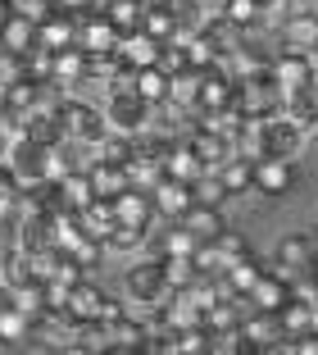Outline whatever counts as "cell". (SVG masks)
Wrapping results in <instances>:
<instances>
[{
  "instance_id": "18",
  "label": "cell",
  "mask_w": 318,
  "mask_h": 355,
  "mask_svg": "<svg viewBox=\"0 0 318 355\" xmlns=\"http://www.w3.org/2000/svg\"><path fill=\"white\" fill-rule=\"evenodd\" d=\"M282 46L287 51H318V10H296L282 23Z\"/></svg>"
},
{
  "instance_id": "20",
  "label": "cell",
  "mask_w": 318,
  "mask_h": 355,
  "mask_svg": "<svg viewBox=\"0 0 318 355\" xmlns=\"http://www.w3.org/2000/svg\"><path fill=\"white\" fill-rule=\"evenodd\" d=\"M186 146L195 150V159L205 168H218L227 155H232V137H223V132H209V128H195L191 137H186Z\"/></svg>"
},
{
  "instance_id": "46",
  "label": "cell",
  "mask_w": 318,
  "mask_h": 355,
  "mask_svg": "<svg viewBox=\"0 0 318 355\" xmlns=\"http://www.w3.org/2000/svg\"><path fill=\"white\" fill-rule=\"evenodd\" d=\"M255 5H259L264 14H282V10H287V0H255Z\"/></svg>"
},
{
  "instance_id": "8",
  "label": "cell",
  "mask_w": 318,
  "mask_h": 355,
  "mask_svg": "<svg viewBox=\"0 0 318 355\" xmlns=\"http://www.w3.org/2000/svg\"><path fill=\"white\" fill-rule=\"evenodd\" d=\"M291 187H296V159H277V155L255 159V191L259 196H282Z\"/></svg>"
},
{
  "instance_id": "31",
  "label": "cell",
  "mask_w": 318,
  "mask_h": 355,
  "mask_svg": "<svg viewBox=\"0 0 318 355\" xmlns=\"http://www.w3.org/2000/svg\"><path fill=\"white\" fill-rule=\"evenodd\" d=\"M51 83L64 87V92H69L73 83H82V51H78V46L51 55Z\"/></svg>"
},
{
  "instance_id": "10",
  "label": "cell",
  "mask_w": 318,
  "mask_h": 355,
  "mask_svg": "<svg viewBox=\"0 0 318 355\" xmlns=\"http://www.w3.org/2000/svg\"><path fill=\"white\" fill-rule=\"evenodd\" d=\"M150 205H154V214L159 219H182V209L191 205V182H177V178H154L150 187Z\"/></svg>"
},
{
  "instance_id": "15",
  "label": "cell",
  "mask_w": 318,
  "mask_h": 355,
  "mask_svg": "<svg viewBox=\"0 0 318 355\" xmlns=\"http://www.w3.org/2000/svg\"><path fill=\"white\" fill-rule=\"evenodd\" d=\"M73 37H78V19H73V14L51 10L42 23H37V46H42V51H51V55H55V51H69V46H78Z\"/></svg>"
},
{
  "instance_id": "12",
  "label": "cell",
  "mask_w": 318,
  "mask_h": 355,
  "mask_svg": "<svg viewBox=\"0 0 318 355\" xmlns=\"http://www.w3.org/2000/svg\"><path fill=\"white\" fill-rule=\"evenodd\" d=\"M159 46L164 42H154V37H145V32L136 28V32H127V37H118L114 55H118V64H123L127 73H136V69H150V64L159 60Z\"/></svg>"
},
{
  "instance_id": "26",
  "label": "cell",
  "mask_w": 318,
  "mask_h": 355,
  "mask_svg": "<svg viewBox=\"0 0 318 355\" xmlns=\"http://www.w3.org/2000/svg\"><path fill=\"white\" fill-rule=\"evenodd\" d=\"M55 191H60V200H64V209H78L82 205H91L96 200V191H91V178H87V168H69V173L55 182Z\"/></svg>"
},
{
  "instance_id": "32",
  "label": "cell",
  "mask_w": 318,
  "mask_h": 355,
  "mask_svg": "<svg viewBox=\"0 0 318 355\" xmlns=\"http://www.w3.org/2000/svg\"><path fill=\"white\" fill-rule=\"evenodd\" d=\"M32 324H37V319H28L23 310H14V305L0 301V346H19V342H28V337H32Z\"/></svg>"
},
{
  "instance_id": "30",
  "label": "cell",
  "mask_w": 318,
  "mask_h": 355,
  "mask_svg": "<svg viewBox=\"0 0 318 355\" xmlns=\"http://www.w3.org/2000/svg\"><path fill=\"white\" fill-rule=\"evenodd\" d=\"M132 92L141 96V101H150V105H164L168 101V73L159 69V64L136 69V73H132Z\"/></svg>"
},
{
  "instance_id": "3",
  "label": "cell",
  "mask_w": 318,
  "mask_h": 355,
  "mask_svg": "<svg viewBox=\"0 0 318 355\" xmlns=\"http://www.w3.org/2000/svg\"><path fill=\"white\" fill-rule=\"evenodd\" d=\"M55 119H60L64 141H73V146H96V141L109 132V123H105L100 110H91V105H82V101H73V96H64V101L55 105Z\"/></svg>"
},
{
  "instance_id": "1",
  "label": "cell",
  "mask_w": 318,
  "mask_h": 355,
  "mask_svg": "<svg viewBox=\"0 0 318 355\" xmlns=\"http://www.w3.org/2000/svg\"><path fill=\"white\" fill-rule=\"evenodd\" d=\"M114 92H109V110H105V123L109 128H118V132H141L145 123L154 119V105L150 101H141V96L132 92V73L127 69H118V78H114Z\"/></svg>"
},
{
  "instance_id": "11",
  "label": "cell",
  "mask_w": 318,
  "mask_h": 355,
  "mask_svg": "<svg viewBox=\"0 0 318 355\" xmlns=\"http://www.w3.org/2000/svg\"><path fill=\"white\" fill-rule=\"evenodd\" d=\"M109 209H114V223H141V228H150L159 219L145 187H123L118 196H109Z\"/></svg>"
},
{
  "instance_id": "42",
  "label": "cell",
  "mask_w": 318,
  "mask_h": 355,
  "mask_svg": "<svg viewBox=\"0 0 318 355\" xmlns=\"http://www.w3.org/2000/svg\"><path fill=\"white\" fill-rule=\"evenodd\" d=\"M277 324H282V333H287V337L305 333V328H309V305H300L296 296H291V301L277 310Z\"/></svg>"
},
{
  "instance_id": "2",
  "label": "cell",
  "mask_w": 318,
  "mask_h": 355,
  "mask_svg": "<svg viewBox=\"0 0 318 355\" xmlns=\"http://www.w3.org/2000/svg\"><path fill=\"white\" fill-rule=\"evenodd\" d=\"M232 110L241 119H268L282 110V92H277V83L268 78V69H250V73L236 78L232 87Z\"/></svg>"
},
{
  "instance_id": "48",
  "label": "cell",
  "mask_w": 318,
  "mask_h": 355,
  "mask_svg": "<svg viewBox=\"0 0 318 355\" xmlns=\"http://www.w3.org/2000/svg\"><path fill=\"white\" fill-rule=\"evenodd\" d=\"M309 273H314V282H318V260H314V269H309Z\"/></svg>"
},
{
  "instance_id": "41",
  "label": "cell",
  "mask_w": 318,
  "mask_h": 355,
  "mask_svg": "<svg viewBox=\"0 0 318 355\" xmlns=\"http://www.w3.org/2000/svg\"><path fill=\"white\" fill-rule=\"evenodd\" d=\"M105 251H109L105 241H91V237H82V241H78V246H73V251H69V260H73V264H78V269L87 273V269H100Z\"/></svg>"
},
{
  "instance_id": "19",
  "label": "cell",
  "mask_w": 318,
  "mask_h": 355,
  "mask_svg": "<svg viewBox=\"0 0 318 355\" xmlns=\"http://www.w3.org/2000/svg\"><path fill=\"white\" fill-rule=\"evenodd\" d=\"M282 114H287L300 132L318 128V83L300 87V92H291V96H282Z\"/></svg>"
},
{
  "instance_id": "40",
  "label": "cell",
  "mask_w": 318,
  "mask_h": 355,
  "mask_svg": "<svg viewBox=\"0 0 318 355\" xmlns=\"http://www.w3.org/2000/svg\"><path fill=\"white\" fill-rule=\"evenodd\" d=\"M145 237H150V228H141V223H114L105 246H114V251H136V246H145Z\"/></svg>"
},
{
  "instance_id": "17",
  "label": "cell",
  "mask_w": 318,
  "mask_h": 355,
  "mask_svg": "<svg viewBox=\"0 0 318 355\" xmlns=\"http://www.w3.org/2000/svg\"><path fill=\"white\" fill-rule=\"evenodd\" d=\"M159 173H164V178H177V182H191V178L205 173V164L195 159V150L186 146L182 137H173V141L164 146V155H159Z\"/></svg>"
},
{
  "instance_id": "34",
  "label": "cell",
  "mask_w": 318,
  "mask_h": 355,
  "mask_svg": "<svg viewBox=\"0 0 318 355\" xmlns=\"http://www.w3.org/2000/svg\"><path fill=\"white\" fill-rule=\"evenodd\" d=\"M195 92H200V69H177V73H168V101L173 105L195 110Z\"/></svg>"
},
{
  "instance_id": "14",
  "label": "cell",
  "mask_w": 318,
  "mask_h": 355,
  "mask_svg": "<svg viewBox=\"0 0 318 355\" xmlns=\"http://www.w3.org/2000/svg\"><path fill=\"white\" fill-rule=\"evenodd\" d=\"M78 51L82 55H100V51H114L118 46V32L105 23V14H78Z\"/></svg>"
},
{
  "instance_id": "28",
  "label": "cell",
  "mask_w": 318,
  "mask_h": 355,
  "mask_svg": "<svg viewBox=\"0 0 318 355\" xmlns=\"http://www.w3.org/2000/svg\"><path fill=\"white\" fill-rule=\"evenodd\" d=\"M141 0H105L100 5V14H105V23H109L118 37H127V32H136L141 28Z\"/></svg>"
},
{
  "instance_id": "29",
  "label": "cell",
  "mask_w": 318,
  "mask_h": 355,
  "mask_svg": "<svg viewBox=\"0 0 318 355\" xmlns=\"http://www.w3.org/2000/svg\"><path fill=\"white\" fill-rule=\"evenodd\" d=\"M259 273H264V264H259L255 260V255H236V260L232 264H227V269H223V282H227V287H232V292L236 296H250V287H255V282H259Z\"/></svg>"
},
{
  "instance_id": "44",
  "label": "cell",
  "mask_w": 318,
  "mask_h": 355,
  "mask_svg": "<svg viewBox=\"0 0 318 355\" xmlns=\"http://www.w3.org/2000/svg\"><path fill=\"white\" fill-rule=\"evenodd\" d=\"M168 10L177 14V28L182 32H195L205 23V10H200V0H168Z\"/></svg>"
},
{
  "instance_id": "22",
  "label": "cell",
  "mask_w": 318,
  "mask_h": 355,
  "mask_svg": "<svg viewBox=\"0 0 318 355\" xmlns=\"http://www.w3.org/2000/svg\"><path fill=\"white\" fill-rule=\"evenodd\" d=\"M214 173H218V182H223V191H227V196L255 191V159H246V155H227L223 164L214 168Z\"/></svg>"
},
{
  "instance_id": "39",
  "label": "cell",
  "mask_w": 318,
  "mask_h": 355,
  "mask_svg": "<svg viewBox=\"0 0 318 355\" xmlns=\"http://www.w3.org/2000/svg\"><path fill=\"white\" fill-rule=\"evenodd\" d=\"M191 251H195V237L182 223H173V228L159 232V241H154V255H191Z\"/></svg>"
},
{
  "instance_id": "21",
  "label": "cell",
  "mask_w": 318,
  "mask_h": 355,
  "mask_svg": "<svg viewBox=\"0 0 318 355\" xmlns=\"http://www.w3.org/2000/svg\"><path fill=\"white\" fill-rule=\"evenodd\" d=\"M277 264L291 273H309L314 269V237H305V232H291V237L277 241Z\"/></svg>"
},
{
  "instance_id": "45",
  "label": "cell",
  "mask_w": 318,
  "mask_h": 355,
  "mask_svg": "<svg viewBox=\"0 0 318 355\" xmlns=\"http://www.w3.org/2000/svg\"><path fill=\"white\" fill-rule=\"evenodd\" d=\"M5 5H10V14H23V19H32V23H42L46 14L55 10L51 0H5Z\"/></svg>"
},
{
  "instance_id": "37",
  "label": "cell",
  "mask_w": 318,
  "mask_h": 355,
  "mask_svg": "<svg viewBox=\"0 0 318 355\" xmlns=\"http://www.w3.org/2000/svg\"><path fill=\"white\" fill-rule=\"evenodd\" d=\"M154 260H159V269H164L168 287H186V282L195 278V260L191 255H154Z\"/></svg>"
},
{
  "instance_id": "33",
  "label": "cell",
  "mask_w": 318,
  "mask_h": 355,
  "mask_svg": "<svg viewBox=\"0 0 318 355\" xmlns=\"http://www.w3.org/2000/svg\"><path fill=\"white\" fill-rule=\"evenodd\" d=\"M218 19H223L232 32H255L259 23H264V10H259L255 0H227Z\"/></svg>"
},
{
  "instance_id": "43",
  "label": "cell",
  "mask_w": 318,
  "mask_h": 355,
  "mask_svg": "<svg viewBox=\"0 0 318 355\" xmlns=\"http://www.w3.org/2000/svg\"><path fill=\"white\" fill-rule=\"evenodd\" d=\"M236 123H241V114H236L232 105H223V110H200V128H209V132H223L232 137Z\"/></svg>"
},
{
  "instance_id": "9",
  "label": "cell",
  "mask_w": 318,
  "mask_h": 355,
  "mask_svg": "<svg viewBox=\"0 0 318 355\" xmlns=\"http://www.w3.org/2000/svg\"><path fill=\"white\" fill-rule=\"evenodd\" d=\"M127 296L141 305H159L168 296V282H164V269H159V260H145V264H132V273H127Z\"/></svg>"
},
{
  "instance_id": "36",
  "label": "cell",
  "mask_w": 318,
  "mask_h": 355,
  "mask_svg": "<svg viewBox=\"0 0 318 355\" xmlns=\"http://www.w3.org/2000/svg\"><path fill=\"white\" fill-rule=\"evenodd\" d=\"M118 55L114 51H100V55H82V78H96V83H114L118 78Z\"/></svg>"
},
{
  "instance_id": "16",
  "label": "cell",
  "mask_w": 318,
  "mask_h": 355,
  "mask_svg": "<svg viewBox=\"0 0 318 355\" xmlns=\"http://www.w3.org/2000/svg\"><path fill=\"white\" fill-rule=\"evenodd\" d=\"M0 46L10 60H23L28 51H37V23L23 19V14H5L0 19Z\"/></svg>"
},
{
  "instance_id": "38",
  "label": "cell",
  "mask_w": 318,
  "mask_h": 355,
  "mask_svg": "<svg viewBox=\"0 0 318 355\" xmlns=\"http://www.w3.org/2000/svg\"><path fill=\"white\" fill-rule=\"evenodd\" d=\"M191 200H200V205H223L227 200V191H223V182H218L214 168H205L200 178H191Z\"/></svg>"
},
{
  "instance_id": "49",
  "label": "cell",
  "mask_w": 318,
  "mask_h": 355,
  "mask_svg": "<svg viewBox=\"0 0 318 355\" xmlns=\"http://www.w3.org/2000/svg\"><path fill=\"white\" fill-rule=\"evenodd\" d=\"M0 87H5V78H0Z\"/></svg>"
},
{
  "instance_id": "7",
  "label": "cell",
  "mask_w": 318,
  "mask_h": 355,
  "mask_svg": "<svg viewBox=\"0 0 318 355\" xmlns=\"http://www.w3.org/2000/svg\"><path fill=\"white\" fill-rule=\"evenodd\" d=\"M300 141H305V132H300V128L291 123V119L282 114V110L264 119V155L296 159V155H300Z\"/></svg>"
},
{
  "instance_id": "25",
  "label": "cell",
  "mask_w": 318,
  "mask_h": 355,
  "mask_svg": "<svg viewBox=\"0 0 318 355\" xmlns=\"http://www.w3.org/2000/svg\"><path fill=\"white\" fill-rule=\"evenodd\" d=\"M87 178H91V191L96 196H118L123 187H132V173H127V164H105V159H96L91 168H87Z\"/></svg>"
},
{
  "instance_id": "27",
  "label": "cell",
  "mask_w": 318,
  "mask_h": 355,
  "mask_svg": "<svg viewBox=\"0 0 318 355\" xmlns=\"http://www.w3.org/2000/svg\"><path fill=\"white\" fill-rule=\"evenodd\" d=\"M0 301L14 305V310H23L28 319H42V282H32V278L5 282V287H0Z\"/></svg>"
},
{
  "instance_id": "35",
  "label": "cell",
  "mask_w": 318,
  "mask_h": 355,
  "mask_svg": "<svg viewBox=\"0 0 318 355\" xmlns=\"http://www.w3.org/2000/svg\"><path fill=\"white\" fill-rule=\"evenodd\" d=\"M209 351H214V355H250L255 346L246 342L241 324H232V328H218V333H209Z\"/></svg>"
},
{
  "instance_id": "47",
  "label": "cell",
  "mask_w": 318,
  "mask_h": 355,
  "mask_svg": "<svg viewBox=\"0 0 318 355\" xmlns=\"http://www.w3.org/2000/svg\"><path fill=\"white\" fill-rule=\"evenodd\" d=\"M5 14H10V5H5V0H0V19H5Z\"/></svg>"
},
{
  "instance_id": "13",
  "label": "cell",
  "mask_w": 318,
  "mask_h": 355,
  "mask_svg": "<svg viewBox=\"0 0 318 355\" xmlns=\"http://www.w3.org/2000/svg\"><path fill=\"white\" fill-rule=\"evenodd\" d=\"M173 223H182V228L191 232L195 241H214L218 232L227 228V219H223V205H200V200H191V205L182 209V219H173Z\"/></svg>"
},
{
  "instance_id": "23",
  "label": "cell",
  "mask_w": 318,
  "mask_h": 355,
  "mask_svg": "<svg viewBox=\"0 0 318 355\" xmlns=\"http://www.w3.org/2000/svg\"><path fill=\"white\" fill-rule=\"evenodd\" d=\"M78 228H82V237H91V241H109V228H114V209H109V200L105 196H96L91 205H82L78 214Z\"/></svg>"
},
{
  "instance_id": "5",
  "label": "cell",
  "mask_w": 318,
  "mask_h": 355,
  "mask_svg": "<svg viewBox=\"0 0 318 355\" xmlns=\"http://www.w3.org/2000/svg\"><path fill=\"white\" fill-rule=\"evenodd\" d=\"M314 73H318V64H314V55H309V51H282V55H273V64H268V78L277 83V92H282V96L309 87V83H314Z\"/></svg>"
},
{
  "instance_id": "6",
  "label": "cell",
  "mask_w": 318,
  "mask_h": 355,
  "mask_svg": "<svg viewBox=\"0 0 318 355\" xmlns=\"http://www.w3.org/2000/svg\"><path fill=\"white\" fill-rule=\"evenodd\" d=\"M241 333H246V342L255 346V351H291L287 333H282L273 310H255V305H250V310L241 314Z\"/></svg>"
},
{
  "instance_id": "4",
  "label": "cell",
  "mask_w": 318,
  "mask_h": 355,
  "mask_svg": "<svg viewBox=\"0 0 318 355\" xmlns=\"http://www.w3.org/2000/svg\"><path fill=\"white\" fill-rule=\"evenodd\" d=\"M105 301H109V292L105 287H96V282H87V278H78L69 287V301H64V324L69 328H82V324H96L105 314Z\"/></svg>"
},
{
  "instance_id": "24",
  "label": "cell",
  "mask_w": 318,
  "mask_h": 355,
  "mask_svg": "<svg viewBox=\"0 0 318 355\" xmlns=\"http://www.w3.org/2000/svg\"><path fill=\"white\" fill-rule=\"evenodd\" d=\"M141 32L145 37H154V42H173L177 32V14L168 10V0H150V5H145L141 10Z\"/></svg>"
}]
</instances>
